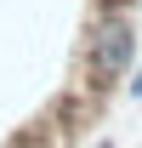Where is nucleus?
Instances as JSON below:
<instances>
[{"label":"nucleus","mask_w":142,"mask_h":148,"mask_svg":"<svg viewBox=\"0 0 142 148\" xmlns=\"http://www.w3.org/2000/svg\"><path fill=\"white\" fill-rule=\"evenodd\" d=\"M97 148H114V143H97Z\"/></svg>","instance_id":"7ed1b4c3"},{"label":"nucleus","mask_w":142,"mask_h":148,"mask_svg":"<svg viewBox=\"0 0 142 148\" xmlns=\"http://www.w3.org/2000/svg\"><path fill=\"white\" fill-rule=\"evenodd\" d=\"M85 63H91V74L102 80L108 91H114L125 74L137 69V17H131V12H97Z\"/></svg>","instance_id":"f257e3e1"},{"label":"nucleus","mask_w":142,"mask_h":148,"mask_svg":"<svg viewBox=\"0 0 142 148\" xmlns=\"http://www.w3.org/2000/svg\"><path fill=\"white\" fill-rule=\"evenodd\" d=\"M125 97H131V103H142V69L125 74Z\"/></svg>","instance_id":"f03ea898"}]
</instances>
